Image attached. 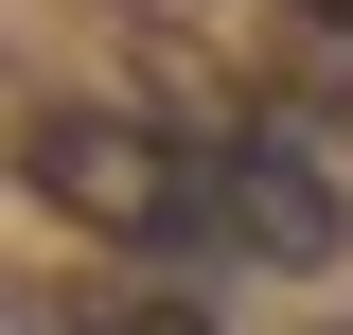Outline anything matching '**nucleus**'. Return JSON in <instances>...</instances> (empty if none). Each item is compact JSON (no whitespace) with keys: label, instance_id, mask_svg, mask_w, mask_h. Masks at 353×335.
<instances>
[{"label":"nucleus","instance_id":"nucleus-1","mask_svg":"<svg viewBox=\"0 0 353 335\" xmlns=\"http://www.w3.org/2000/svg\"><path fill=\"white\" fill-rule=\"evenodd\" d=\"M18 159H36L53 212H88L106 247H212V159H176L141 106H18Z\"/></svg>","mask_w":353,"mask_h":335},{"label":"nucleus","instance_id":"nucleus-2","mask_svg":"<svg viewBox=\"0 0 353 335\" xmlns=\"http://www.w3.org/2000/svg\"><path fill=\"white\" fill-rule=\"evenodd\" d=\"M212 247L230 265H336L353 247V194L318 159V124H283V106H230L212 124Z\"/></svg>","mask_w":353,"mask_h":335},{"label":"nucleus","instance_id":"nucleus-3","mask_svg":"<svg viewBox=\"0 0 353 335\" xmlns=\"http://www.w3.org/2000/svg\"><path fill=\"white\" fill-rule=\"evenodd\" d=\"M88 335H230V318L176 300V283H124V300H88Z\"/></svg>","mask_w":353,"mask_h":335},{"label":"nucleus","instance_id":"nucleus-4","mask_svg":"<svg viewBox=\"0 0 353 335\" xmlns=\"http://www.w3.org/2000/svg\"><path fill=\"white\" fill-rule=\"evenodd\" d=\"M301 18H353V0H301Z\"/></svg>","mask_w":353,"mask_h":335},{"label":"nucleus","instance_id":"nucleus-5","mask_svg":"<svg viewBox=\"0 0 353 335\" xmlns=\"http://www.w3.org/2000/svg\"><path fill=\"white\" fill-rule=\"evenodd\" d=\"M336 335H353V318H336Z\"/></svg>","mask_w":353,"mask_h":335}]
</instances>
